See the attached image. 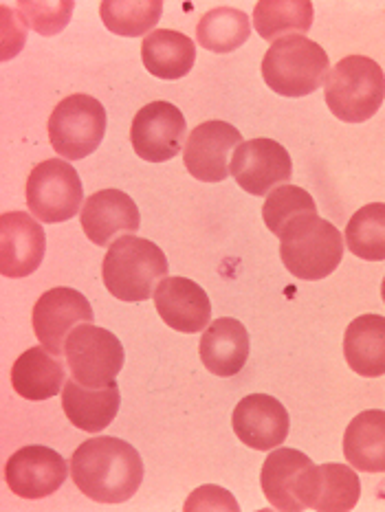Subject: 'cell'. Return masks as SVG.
Masks as SVG:
<instances>
[{"instance_id": "6da1fadb", "label": "cell", "mask_w": 385, "mask_h": 512, "mask_svg": "<svg viewBox=\"0 0 385 512\" xmlns=\"http://www.w3.org/2000/svg\"><path fill=\"white\" fill-rule=\"evenodd\" d=\"M71 477L80 491L97 504H121L139 491L143 460L139 451L113 436L82 442L71 458Z\"/></svg>"}, {"instance_id": "7a4b0ae2", "label": "cell", "mask_w": 385, "mask_h": 512, "mask_svg": "<svg viewBox=\"0 0 385 512\" xmlns=\"http://www.w3.org/2000/svg\"><path fill=\"white\" fill-rule=\"evenodd\" d=\"M165 253L150 240L121 236L110 244L102 264V277L108 293L121 302H146L154 297L157 282L168 275Z\"/></svg>"}, {"instance_id": "3957f363", "label": "cell", "mask_w": 385, "mask_h": 512, "mask_svg": "<svg viewBox=\"0 0 385 512\" xmlns=\"http://www.w3.org/2000/svg\"><path fill=\"white\" fill-rule=\"evenodd\" d=\"M280 258L297 280L315 282L333 275L344 258V238L339 229L317 214L293 220L278 236Z\"/></svg>"}, {"instance_id": "277c9868", "label": "cell", "mask_w": 385, "mask_h": 512, "mask_svg": "<svg viewBox=\"0 0 385 512\" xmlns=\"http://www.w3.org/2000/svg\"><path fill=\"white\" fill-rule=\"evenodd\" d=\"M330 60L317 42L306 36L275 40L262 60V80L282 97H306L326 84Z\"/></svg>"}, {"instance_id": "5b68a950", "label": "cell", "mask_w": 385, "mask_h": 512, "mask_svg": "<svg viewBox=\"0 0 385 512\" xmlns=\"http://www.w3.org/2000/svg\"><path fill=\"white\" fill-rule=\"evenodd\" d=\"M326 104L346 124H363L377 115L385 99V73L366 55H348L326 80Z\"/></svg>"}, {"instance_id": "8992f818", "label": "cell", "mask_w": 385, "mask_h": 512, "mask_svg": "<svg viewBox=\"0 0 385 512\" xmlns=\"http://www.w3.org/2000/svg\"><path fill=\"white\" fill-rule=\"evenodd\" d=\"M260 486L275 510H313L319 488V466L302 451L278 447L262 464Z\"/></svg>"}, {"instance_id": "52a82bcc", "label": "cell", "mask_w": 385, "mask_h": 512, "mask_svg": "<svg viewBox=\"0 0 385 512\" xmlns=\"http://www.w3.org/2000/svg\"><path fill=\"white\" fill-rule=\"evenodd\" d=\"M106 110L91 95H69L53 108L49 117V139L53 150L69 161L86 159L106 135Z\"/></svg>"}, {"instance_id": "ba28073f", "label": "cell", "mask_w": 385, "mask_h": 512, "mask_svg": "<svg viewBox=\"0 0 385 512\" xmlns=\"http://www.w3.org/2000/svg\"><path fill=\"white\" fill-rule=\"evenodd\" d=\"M27 205L40 222L71 220L84 207L80 174L69 161H42L27 178Z\"/></svg>"}, {"instance_id": "9c48e42d", "label": "cell", "mask_w": 385, "mask_h": 512, "mask_svg": "<svg viewBox=\"0 0 385 512\" xmlns=\"http://www.w3.org/2000/svg\"><path fill=\"white\" fill-rule=\"evenodd\" d=\"M71 376L86 387H104L121 372L126 352L121 341L106 328L80 324L64 343Z\"/></svg>"}, {"instance_id": "30bf717a", "label": "cell", "mask_w": 385, "mask_h": 512, "mask_svg": "<svg viewBox=\"0 0 385 512\" xmlns=\"http://www.w3.org/2000/svg\"><path fill=\"white\" fill-rule=\"evenodd\" d=\"M231 176L251 196H269L293 176L291 154L273 139L242 141L231 157Z\"/></svg>"}, {"instance_id": "8fae6325", "label": "cell", "mask_w": 385, "mask_h": 512, "mask_svg": "<svg viewBox=\"0 0 385 512\" xmlns=\"http://www.w3.org/2000/svg\"><path fill=\"white\" fill-rule=\"evenodd\" d=\"M187 121L170 102H152L143 106L132 119L130 143L137 157L148 163H165L183 152Z\"/></svg>"}, {"instance_id": "7c38bea8", "label": "cell", "mask_w": 385, "mask_h": 512, "mask_svg": "<svg viewBox=\"0 0 385 512\" xmlns=\"http://www.w3.org/2000/svg\"><path fill=\"white\" fill-rule=\"evenodd\" d=\"M95 313L91 302L75 288L58 286L51 291L42 293V297L33 306V330L42 343L55 356L64 352L66 337L80 326V324H93Z\"/></svg>"}, {"instance_id": "4fadbf2b", "label": "cell", "mask_w": 385, "mask_h": 512, "mask_svg": "<svg viewBox=\"0 0 385 512\" xmlns=\"http://www.w3.org/2000/svg\"><path fill=\"white\" fill-rule=\"evenodd\" d=\"M242 143L240 130L227 121H205L187 135L183 148L185 168L203 183H220L231 174L229 157Z\"/></svg>"}, {"instance_id": "5bb4252c", "label": "cell", "mask_w": 385, "mask_h": 512, "mask_svg": "<svg viewBox=\"0 0 385 512\" xmlns=\"http://www.w3.org/2000/svg\"><path fill=\"white\" fill-rule=\"evenodd\" d=\"M69 477V464L58 451L42 444L22 447L7 460L5 482L22 499L53 495Z\"/></svg>"}, {"instance_id": "9a60e30c", "label": "cell", "mask_w": 385, "mask_h": 512, "mask_svg": "<svg viewBox=\"0 0 385 512\" xmlns=\"http://www.w3.org/2000/svg\"><path fill=\"white\" fill-rule=\"evenodd\" d=\"M238 440L256 451H273L289 438L291 418L278 398L251 394L240 400L231 416Z\"/></svg>"}, {"instance_id": "2e32d148", "label": "cell", "mask_w": 385, "mask_h": 512, "mask_svg": "<svg viewBox=\"0 0 385 512\" xmlns=\"http://www.w3.org/2000/svg\"><path fill=\"white\" fill-rule=\"evenodd\" d=\"M47 236L40 222L25 211H7L0 216V271L5 277H27L38 271Z\"/></svg>"}, {"instance_id": "e0dca14e", "label": "cell", "mask_w": 385, "mask_h": 512, "mask_svg": "<svg viewBox=\"0 0 385 512\" xmlns=\"http://www.w3.org/2000/svg\"><path fill=\"white\" fill-rule=\"evenodd\" d=\"M139 227V207L121 189H102L86 198L82 207V229L97 247H106L117 236H130L139 231Z\"/></svg>"}, {"instance_id": "ac0fdd59", "label": "cell", "mask_w": 385, "mask_h": 512, "mask_svg": "<svg viewBox=\"0 0 385 512\" xmlns=\"http://www.w3.org/2000/svg\"><path fill=\"white\" fill-rule=\"evenodd\" d=\"M154 306L165 324L187 335L205 330L212 317L209 295L187 277H163L154 288Z\"/></svg>"}, {"instance_id": "d6986e66", "label": "cell", "mask_w": 385, "mask_h": 512, "mask_svg": "<svg viewBox=\"0 0 385 512\" xmlns=\"http://www.w3.org/2000/svg\"><path fill=\"white\" fill-rule=\"evenodd\" d=\"M198 352L212 374L236 376L249 361V332L238 319L220 317L205 328Z\"/></svg>"}, {"instance_id": "ffe728a7", "label": "cell", "mask_w": 385, "mask_h": 512, "mask_svg": "<svg viewBox=\"0 0 385 512\" xmlns=\"http://www.w3.org/2000/svg\"><path fill=\"white\" fill-rule=\"evenodd\" d=\"M121 405L119 385L110 381L104 387H86L71 378L64 385L62 409L71 425L86 433L104 431L115 420Z\"/></svg>"}, {"instance_id": "44dd1931", "label": "cell", "mask_w": 385, "mask_h": 512, "mask_svg": "<svg viewBox=\"0 0 385 512\" xmlns=\"http://www.w3.org/2000/svg\"><path fill=\"white\" fill-rule=\"evenodd\" d=\"M141 58L159 80H181L196 62V44L181 31L154 29L143 38Z\"/></svg>"}, {"instance_id": "7402d4cb", "label": "cell", "mask_w": 385, "mask_h": 512, "mask_svg": "<svg viewBox=\"0 0 385 512\" xmlns=\"http://www.w3.org/2000/svg\"><path fill=\"white\" fill-rule=\"evenodd\" d=\"M64 365L47 348H29L11 367V385L27 400H49L60 394L64 385Z\"/></svg>"}, {"instance_id": "603a6c76", "label": "cell", "mask_w": 385, "mask_h": 512, "mask_svg": "<svg viewBox=\"0 0 385 512\" xmlns=\"http://www.w3.org/2000/svg\"><path fill=\"white\" fill-rule=\"evenodd\" d=\"M344 455L352 469L385 473V411L368 409L344 433Z\"/></svg>"}, {"instance_id": "cb8c5ba5", "label": "cell", "mask_w": 385, "mask_h": 512, "mask_svg": "<svg viewBox=\"0 0 385 512\" xmlns=\"http://www.w3.org/2000/svg\"><path fill=\"white\" fill-rule=\"evenodd\" d=\"M344 356L352 372L366 378L385 374V317L361 315L344 335Z\"/></svg>"}, {"instance_id": "d4e9b609", "label": "cell", "mask_w": 385, "mask_h": 512, "mask_svg": "<svg viewBox=\"0 0 385 512\" xmlns=\"http://www.w3.org/2000/svg\"><path fill=\"white\" fill-rule=\"evenodd\" d=\"M253 27L269 42L284 38V33L304 36L313 27V5L308 0H262L253 11Z\"/></svg>"}, {"instance_id": "484cf974", "label": "cell", "mask_w": 385, "mask_h": 512, "mask_svg": "<svg viewBox=\"0 0 385 512\" xmlns=\"http://www.w3.org/2000/svg\"><path fill=\"white\" fill-rule=\"evenodd\" d=\"M251 36V25L245 11L234 7H218L198 20L196 40L203 49L214 53H231L240 49Z\"/></svg>"}, {"instance_id": "4316f807", "label": "cell", "mask_w": 385, "mask_h": 512, "mask_svg": "<svg viewBox=\"0 0 385 512\" xmlns=\"http://www.w3.org/2000/svg\"><path fill=\"white\" fill-rule=\"evenodd\" d=\"M99 16L106 29L117 36L139 38L157 27L163 16V3L161 0H106L99 5Z\"/></svg>"}, {"instance_id": "83f0119b", "label": "cell", "mask_w": 385, "mask_h": 512, "mask_svg": "<svg viewBox=\"0 0 385 512\" xmlns=\"http://www.w3.org/2000/svg\"><path fill=\"white\" fill-rule=\"evenodd\" d=\"M350 253L368 262L385 260V203L361 207L346 227Z\"/></svg>"}, {"instance_id": "f1b7e54d", "label": "cell", "mask_w": 385, "mask_h": 512, "mask_svg": "<svg viewBox=\"0 0 385 512\" xmlns=\"http://www.w3.org/2000/svg\"><path fill=\"white\" fill-rule=\"evenodd\" d=\"M361 495L359 475L346 464L319 466V488L313 510L348 512L357 506Z\"/></svg>"}, {"instance_id": "f546056e", "label": "cell", "mask_w": 385, "mask_h": 512, "mask_svg": "<svg viewBox=\"0 0 385 512\" xmlns=\"http://www.w3.org/2000/svg\"><path fill=\"white\" fill-rule=\"evenodd\" d=\"M304 214H317V205L306 189L295 185L273 189L262 205V218L275 236H280L284 227H289L293 220L302 218Z\"/></svg>"}, {"instance_id": "4dcf8cb0", "label": "cell", "mask_w": 385, "mask_h": 512, "mask_svg": "<svg viewBox=\"0 0 385 512\" xmlns=\"http://www.w3.org/2000/svg\"><path fill=\"white\" fill-rule=\"evenodd\" d=\"M73 3H18L20 16L42 36H55L71 20Z\"/></svg>"}, {"instance_id": "1f68e13d", "label": "cell", "mask_w": 385, "mask_h": 512, "mask_svg": "<svg viewBox=\"0 0 385 512\" xmlns=\"http://www.w3.org/2000/svg\"><path fill=\"white\" fill-rule=\"evenodd\" d=\"M196 510H231L238 512L236 499L231 497L227 491L218 486H201L196 493L190 495L185 502V512H196Z\"/></svg>"}, {"instance_id": "d6a6232c", "label": "cell", "mask_w": 385, "mask_h": 512, "mask_svg": "<svg viewBox=\"0 0 385 512\" xmlns=\"http://www.w3.org/2000/svg\"><path fill=\"white\" fill-rule=\"evenodd\" d=\"M381 297H383V302H385V277H383V284H381Z\"/></svg>"}]
</instances>
